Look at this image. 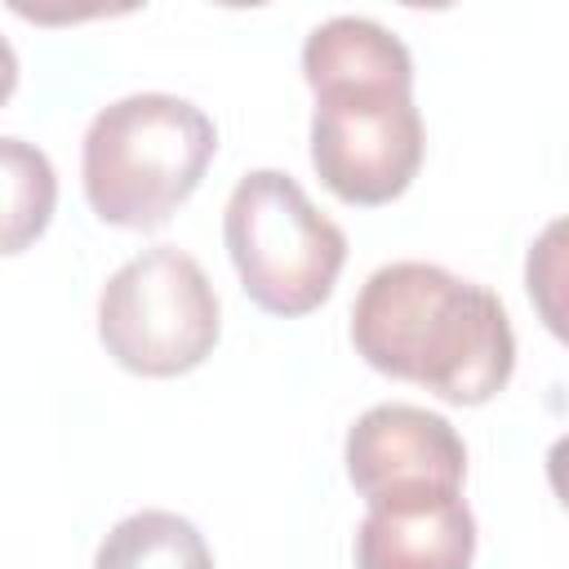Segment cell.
<instances>
[{
  "mask_svg": "<svg viewBox=\"0 0 569 569\" xmlns=\"http://www.w3.org/2000/svg\"><path fill=\"white\" fill-rule=\"evenodd\" d=\"M302 76L316 93L311 164L342 204H391L422 169V111L413 58L373 18L338 13L302 44Z\"/></svg>",
  "mask_w": 569,
  "mask_h": 569,
  "instance_id": "6da1fadb",
  "label": "cell"
},
{
  "mask_svg": "<svg viewBox=\"0 0 569 569\" xmlns=\"http://www.w3.org/2000/svg\"><path fill=\"white\" fill-rule=\"evenodd\" d=\"M356 356L449 405L493 400L516 369V333L493 289L436 262L378 267L351 307Z\"/></svg>",
  "mask_w": 569,
  "mask_h": 569,
  "instance_id": "7a4b0ae2",
  "label": "cell"
},
{
  "mask_svg": "<svg viewBox=\"0 0 569 569\" xmlns=\"http://www.w3.org/2000/svg\"><path fill=\"white\" fill-rule=\"evenodd\" d=\"M218 151L213 120L178 93L107 102L80 147L84 200L107 227L156 231L191 200Z\"/></svg>",
  "mask_w": 569,
  "mask_h": 569,
  "instance_id": "3957f363",
  "label": "cell"
},
{
  "mask_svg": "<svg viewBox=\"0 0 569 569\" xmlns=\"http://www.w3.org/2000/svg\"><path fill=\"white\" fill-rule=\"evenodd\" d=\"M222 240L240 289L267 316L316 311L347 262V236L280 169H249L222 213Z\"/></svg>",
  "mask_w": 569,
  "mask_h": 569,
  "instance_id": "277c9868",
  "label": "cell"
},
{
  "mask_svg": "<svg viewBox=\"0 0 569 569\" xmlns=\"http://www.w3.org/2000/svg\"><path fill=\"white\" fill-rule=\"evenodd\" d=\"M222 333V307L204 267L178 244H156L111 271L98 293V338L107 356L142 378L200 369Z\"/></svg>",
  "mask_w": 569,
  "mask_h": 569,
  "instance_id": "5b68a950",
  "label": "cell"
},
{
  "mask_svg": "<svg viewBox=\"0 0 569 569\" xmlns=\"http://www.w3.org/2000/svg\"><path fill=\"white\" fill-rule=\"evenodd\" d=\"M347 480L365 502L427 489H462L467 445L449 418L418 405H373L365 409L342 445Z\"/></svg>",
  "mask_w": 569,
  "mask_h": 569,
  "instance_id": "8992f818",
  "label": "cell"
},
{
  "mask_svg": "<svg viewBox=\"0 0 569 569\" xmlns=\"http://www.w3.org/2000/svg\"><path fill=\"white\" fill-rule=\"evenodd\" d=\"M476 516L462 489H427L365 502L356 569H471Z\"/></svg>",
  "mask_w": 569,
  "mask_h": 569,
  "instance_id": "52a82bcc",
  "label": "cell"
},
{
  "mask_svg": "<svg viewBox=\"0 0 569 569\" xmlns=\"http://www.w3.org/2000/svg\"><path fill=\"white\" fill-rule=\"evenodd\" d=\"M93 569H213V551L187 516L151 507L107 529Z\"/></svg>",
  "mask_w": 569,
  "mask_h": 569,
  "instance_id": "ba28073f",
  "label": "cell"
},
{
  "mask_svg": "<svg viewBox=\"0 0 569 569\" xmlns=\"http://www.w3.org/2000/svg\"><path fill=\"white\" fill-rule=\"evenodd\" d=\"M58 204V173L36 142L0 138V258L31 249Z\"/></svg>",
  "mask_w": 569,
  "mask_h": 569,
  "instance_id": "9c48e42d",
  "label": "cell"
},
{
  "mask_svg": "<svg viewBox=\"0 0 569 569\" xmlns=\"http://www.w3.org/2000/svg\"><path fill=\"white\" fill-rule=\"evenodd\" d=\"M13 89H18V53H13V44L0 36V107L13 98Z\"/></svg>",
  "mask_w": 569,
  "mask_h": 569,
  "instance_id": "30bf717a",
  "label": "cell"
}]
</instances>
